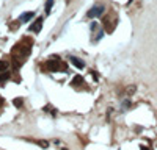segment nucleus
Returning a JSON list of instances; mask_svg holds the SVG:
<instances>
[{"instance_id":"1","label":"nucleus","mask_w":157,"mask_h":150,"mask_svg":"<svg viewBox=\"0 0 157 150\" xmlns=\"http://www.w3.org/2000/svg\"><path fill=\"white\" fill-rule=\"evenodd\" d=\"M104 11H105V6L102 5V3H99V5L93 6V8L88 11V14H86V16H88L90 19H94V17H99V16H101Z\"/></svg>"},{"instance_id":"2","label":"nucleus","mask_w":157,"mask_h":150,"mask_svg":"<svg viewBox=\"0 0 157 150\" xmlns=\"http://www.w3.org/2000/svg\"><path fill=\"white\" fill-rule=\"evenodd\" d=\"M47 69L52 72H57V71H65L66 66L61 64V61H47Z\"/></svg>"},{"instance_id":"3","label":"nucleus","mask_w":157,"mask_h":150,"mask_svg":"<svg viewBox=\"0 0 157 150\" xmlns=\"http://www.w3.org/2000/svg\"><path fill=\"white\" fill-rule=\"evenodd\" d=\"M115 24H116V16L115 14H112V19H110V16L108 17H105V21H104V27H105V31H113V28H115Z\"/></svg>"},{"instance_id":"4","label":"nucleus","mask_w":157,"mask_h":150,"mask_svg":"<svg viewBox=\"0 0 157 150\" xmlns=\"http://www.w3.org/2000/svg\"><path fill=\"white\" fill-rule=\"evenodd\" d=\"M69 61H71L77 69H83V67H85V63H83L80 58H77V56H69Z\"/></svg>"},{"instance_id":"5","label":"nucleus","mask_w":157,"mask_h":150,"mask_svg":"<svg viewBox=\"0 0 157 150\" xmlns=\"http://www.w3.org/2000/svg\"><path fill=\"white\" fill-rule=\"evenodd\" d=\"M41 28H42V17H38L35 24L30 27V30H32V31H35V33H39V31H41Z\"/></svg>"},{"instance_id":"6","label":"nucleus","mask_w":157,"mask_h":150,"mask_svg":"<svg viewBox=\"0 0 157 150\" xmlns=\"http://www.w3.org/2000/svg\"><path fill=\"white\" fill-rule=\"evenodd\" d=\"M33 17H35V13H33V11H28V13H24V14L19 17V21H21V22H28L30 19H33Z\"/></svg>"},{"instance_id":"7","label":"nucleus","mask_w":157,"mask_h":150,"mask_svg":"<svg viewBox=\"0 0 157 150\" xmlns=\"http://www.w3.org/2000/svg\"><path fill=\"white\" fill-rule=\"evenodd\" d=\"M82 83H83V78H82L80 75H77L74 80H72V86H80Z\"/></svg>"},{"instance_id":"8","label":"nucleus","mask_w":157,"mask_h":150,"mask_svg":"<svg viewBox=\"0 0 157 150\" xmlns=\"http://www.w3.org/2000/svg\"><path fill=\"white\" fill-rule=\"evenodd\" d=\"M8 67H9V63L0 61V72H6V71H8Z\"/></svg>"},{"instance_id":"9","label":"nucleus","mask_w":157,"mask_h":150,"mask_svg":"<svg viewBox=\"0 0 157 150\" xmlns=\"http://www.w3.org/2000/svg\"><path fill=\"white\" fill-rule=\"evenodd\" d=\"M52 6H53V0H47L46 2V13H51Z\"/></svg>"},{"instance_id":"10","label":"nucleus","mask_w":157,"mask_h":150,"mask_svg":"<svg viewBox=\"0 0 157 150\" xmlns=\"http://www.w3.org/2000/svg\"><path fill=\"white\" fill-rule=\"evenodd\" d=\"M6 78H9V75L6 74V72H2V74H0V81H3V80H6Z\"/></svg>"},{"instance_id":"11","label":"nucleus","mask_w":157,"mask_h":150,"mask_svg":"<svg viewBox=\"0 0 157 150\" xmlns=\"http://www.w3.org/2000/svg\"><path fill=\"white\" fill-rule=\"evenodd\" d=\"M13 63H14V69H19V66H21V61H19V59H13Z\"/></svg>"},{"instance_id":"12","label":"nucleus","mask_w":157,"mask_h":150,"mask_svg":"<svg viewBox=\"0 0 157 150\" xmlns=\"http://www.w3.org/2000/svg\"><path fill=\"white\" fill-rule=\"evenodd\" d=\"M14 103H16V106H21V99H16Z\"/></svg>"},{"instance_id":"13","label":"nucleus","mask_w":157,"mask_h":150,"mask_svg":"<svg viewBox=\"0 0 157 150\" xmlns=\"http://www.w3.org/2000/svg\"><path fill=\"white\" fill-rule=\"evenodd\" d=\"M143 150H149V149H146V147H143Z\"/></svg>"}]
</instances>
